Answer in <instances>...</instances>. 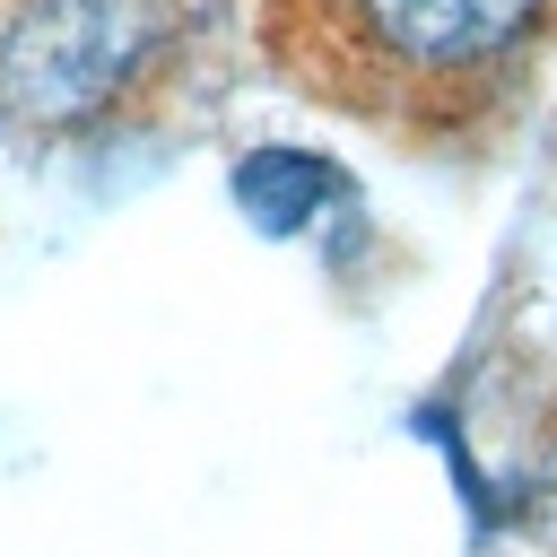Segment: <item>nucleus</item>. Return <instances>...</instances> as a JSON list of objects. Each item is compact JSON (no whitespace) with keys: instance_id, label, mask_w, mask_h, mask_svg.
Segmentation results:
<instances>
[{"instance_id":"obj_1","label":"nucleus","mask_w":557,"mask_h":557,"mask_svg":"<svg viewBox=\"0 0 557 557\" xmlns=\"http://www.w3.org/2000/svg\"><path fill=\"white\" fill-rule=\"evenodd\" d=\"M148 44V0H26L0 26V104L44 131L87 122L139 78Z\"/></svg>"},{"instance_id":"obj_2","label":"nucleus","mask_w":557,"mask_h":557,"mask_svg":"<svg viewBox=\"0 0 557 557\" xmlns=\"http://www.w3.org/2000/svg\"><path fill=\"white\" fill-rule=\"evenodd\" d=\"M348 35L383 61V70H418V78H444V70H487L505 61L540 17L548 0H339Z\"/></svg>"},{"instance_id":"obj_3","label":"nucleus","mask_w":557,"mask_h":557,"mask_svg":"<svg viewBox=\"0 0 557 557\" xmlns=\"http://www.w3.org/2000/svg\"><path fill=\"white\" fill-rule=\"evenodd\" d=\"M331 200H339V165L313 157V148H252L235 165V209L261 235H305Z\"/></svg>"},{"instance_id":"obj_4","label":"nucleus","mask_w":557,"mask_h":557,"mask_svg":"<svg viewBox=\"0 0 557 557\" xmlns=\"http://www.w3.org/2000/svg\"><path fill=\"white\" fill-rule=\"evenodd\" d=\"M505 522L557 548V444H540V453L513 470V487H505Z\"/></svg>"}]
</instances>
